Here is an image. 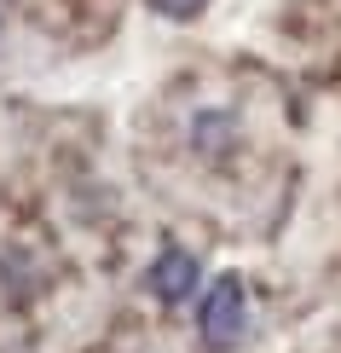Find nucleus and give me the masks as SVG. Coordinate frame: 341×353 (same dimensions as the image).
<instances>
[{"instance_id": "f03ea898", "label": "nucleus", "mask_w": 341, "mask_h": 353, "mask_svg": "<svg viewBox=\"0 0 341 353\" xmlns=\"http://www.w3.org/2000/svg\"><path fill=\"white\" fill-rule=\"evenodd\" d=\"M145 290L162 301V307H180V301H191L203 290V267H197V255L191 249H162V255L151 261V272H145Z\"/></svg>"}, {"instance_id": "7ed1b4c3", "label": "nucleus", "mask_w": 341, "mask_h": 353, "mask_svg": "<svg viewBox=\"0 0 341 353\" xmlns=\"http://www.w3.org/2000/svg\"><path fill=\"white\" fill-rule=\"evenodd\" d=\"M145 6H151L156 18H174V23H191V18H197L203 6H209V0H145Z\"/></svg>"}, {"instance_id": "f257e3e1", "label": "nucleus", "mask_w": 341, "mask_h": 353, "mask_svg": "<svg viewBox=\"0 0 341 353\" xmlns=\"http://www.w3.org/2000/svg\"><path fill=\"white\" fill-rule=\"evenodd\" d=\"M243 319H249V290L237 272H220L209 290H203L197 301V330L209 347H231L237 336H243Z\"/></svg>"}]
</instances>
